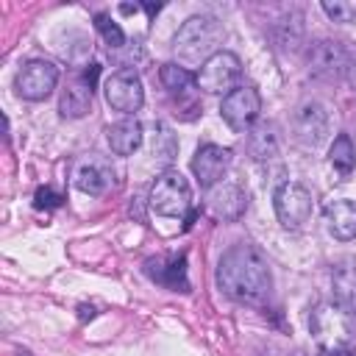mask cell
<instances>
[{"label":"cell","instance_id":"6da1fadb","mask_svg":"<svg viewBox=\"0 0 356 356\" xmlns=\"http://www.w3.org/2000/svg\"><path fill=\"white\" fill-rule=\"evenodd\" d=\"M217 286L236 303L261 306L273 292V273L256 245L236 242L220 256Z\"/></svg>","mask_w":356,"mask_h":356},{"label":"cell","instance_id":"7a4b0ae2","mask_svg":"<svg viewBox=\"0 0 356 356\" xmlns=\"http://www.w3.org/2000/svg\"><path fill=\"white\" fill-rule=\"evenodd\" d=\"M220 42L222 25L214 17H189L175 33V53L186 61H209L214 53H220Z\"/></svg>","mask_w":356,"mask_h":356},{"label":"cell","instance_id":"3957f363","mask_svg":"<svg viewBox=\"0 0 356 356\" xmlns=\"http://www.w3.org/2000/svg\"><path fill=\"white\" fill-rule=\"evenodd\" d=\"M147 203L150 209L159 214V217H172V220H181L189 214V206H192V189L186 184V178L175 170H167L161 172L153 186H150V195H147Z\"/></svg>","mask_w":356,"mask_h":356},{"label":"cell","instance_id":"277c9868","mask_svg":"<svg viewBox=\"0 0 356 356\" xmlns=\"http://www.w3.org/2000/svg\"><path fill=\"white\" fill-rule=\"evenodd\" d=\"M242 75V64H239V56L231 53V50H220L214 53L209 61L200 64L195 81L203 92L209 95H228L231 89H236V81Z\"/></svg>","mask_w":356,"mask_h":356},{"label":"cell","instance_id":"5b68a950","mask_svg":"<svg viewBox=\"0 0 356 356\" xmlns=\"http://www.w3.org/2000/svg\"><path fill=\"white\" fill-rule=\"evenodd\" d=\"M312 328L328 350H337V348H345L350 339L353 314L342 303H323L312 314Z\"/></svg>","mask_w":356,"mask_h":356},{"label":"cell","instance_id":"8992f818","mask_svg":"<svg viewBox=\"0 0 356 356\" xmlns=\"http://www.w3.org/2000/svg\"><path fill=\"white\" fill-rule=\"evenodd\" d=\"M273 206H275V217L284 228L295 231L300 228L303 222H309L312 217V192L303 186V184H295V181H286L275 189L273 195Z\"/></svg>","mask_w":356,"mask_h":356},{"label":"cell","instance_id":"52a82bcc","mask_svg":"<svg viewBox=\"0 0 356 356\" xmlns=\"http://www.w3.org/2000/svg\"><path fill=\"white\" fill-rule=\"evenodd\" d=\"M259 111H261V95L256 92V86H236V89H231V92L222 97V103H220L222 120H225L228 128L236 131V134H245V131L256 122Z\"/></svg>","mask_w":356,"mask_h":356},{"label":"cell","instance_id":"ba28073f","mask_svg":"<svg viewBox=\"0 0 356 356\" xmlns=\"http://www.w3.org/2000/svg\"><path fill=\"white\" fill-rule=\"evenodd\" d=\"M103 92H106V103L120 114H134L145 103V89H142V81L134 70L111 72L103 83Z\"/></svg>","mask_w":356,"mask_h":356},{"label":"cell","instance_id":"9c48e42d","mask_svg":"<svg viewBox=\"0 0 356 356\" xmlns=\"http://www.w3.org/2000/svg\"><path fill=\"white\" fill-rule=\"evenodd\" d=\"M58 83V67L44 58H31L17 72V92L25 100H44Z\"/></svg>","mask_w":356,"mask_h":356},{"label":"cell","instance_id":"30bf717a","mask_svg":"<svg viewBox=\"0 0 356 356\" xmlns=\"http://www.w3.org/2000/svg\"><path fill=\"white\" fill-rule=\"evenodd\" d=\"M248 206V195L242 186L236 184H228V181H220L214 184L209 192H206V211L214 217V220H222V222H231V220H239L242 211Z\"/></svg>","mask_w":356,"mask_h":356},{"label":"cell","instance_id":"8fae6325","mask_svg":"<svg viewBox=\"0 0 356 356\" xmlns=\"http://www.w3.org/2000/svg\"><path fill=\"white\" fill-rule=\"evenodd\" d=\"M345 67H348V47H342L334 39H320V42L312 44V50H309L312 75L334 81V78L345 75Z\"/></svg>","mask_w":356,"mask_h":356},{"label":"cell","instance_id":"7c38bea8","mask_svg":"<svg viewBox=\"0 0 356 356\" xmlns=\"http://www.w3.org/2000/svg\"><path fill=\"white\" fill-rule=\"evenodd\" d=\"M72 184L86 195H106L114 186V170L106 159L83 156L72 170Z\"/></svg>","mask_w":356,"mask_h":356},{"label":"cell","instance_id":"4fadbf2b","mask_svg":"<svg viewBox=\"0 0 356 356\" xmlns=\"http://www.w3.org/2000/svg\"><path fill=\"white\" fill-rule=\"evenodd\" d=\"M228 167H231V150L220 145H203L192 159V172L203 189H211L214 184H220Z\"/></svg>","mask_w":356,"mask_h":356},{"label":"cell","instance_id":"5bb4252c","mask_svg":"<svg viewBox=\"0 0 356 356\" xmlns=\"http://www.w3.org/2000/svg\"><path fill=\"white\" fill-rule=\"evenodd\" d=\"M295 139L306 147H317L328 134V114L320 103H306L295 114Z\"/></svg>","mask_w":356,"mask_h":356},{"label":"cell","instance_id":"9a60e30c","mask_svg":"<svg viewBox=\"0 0 356 356\" xmlns=\"http://www.w3.org/2000/svg\"><path fill=\"white\" fill-rule=\"evenodd\" d=\"M323 222L325 231L339 239V242H350L356 239V203L353 200H331L323 209Z\"/></svg>","mask_w":356,"mask_h":356},{"label":"cell","instance_id":"2e32d148","mask_svg":"<svg viewBox=\"0 0 356 356\" xmlns=\"http://www.w3.org/2000/svg\"><path fill=\"white\" fill-rule=\"evenodd\" d=\"M147 275L159 284H164L167 289H181L186 292L189 284H186V259L184 256H159V259H150L147 264Z\"/></svg>","mask_w":356,"mask_h":356},{"label":"cell","instance_id":"e0dca14e","mask_svg":"<svg viewBox=\"0 0 356 356\" xmlns=\"http://www.w3.org/2000/svg\"><path fill=\"white\" fill-rule=\"evenodd\" d=\"M92 108V83L86 78H72L67 81V86L61 89V100H58V111L70 120H78L83 114H89Z\"/></svg>","mask_w":356,"mask_h":356},{"label":"cell","instance_id":"ac0fdd59","mask_svg":"<svg viewBox=\"0 0 356 356\" xmlns=\"http://www.w3.org/2000/svg\"><path fill=\"white\" fill-rule=\"evenodd\" d=\"M106 134H108V145H111V150H114L117 156H131V153H136L139 145H142V136H145V134H142V122L134 120V117L108 125Z\"/></svg>","mask_w":356,"mask_h":356},{"label":"cell","instance_id":"d6986e66","mask_svg":"<svg viewBox=\"0 0 356 356\" xmlns=\"http://www.w3.org/2000/svg\"><path fill=\"white\" fill-rule=\"evenodd\" d=\"M334 289H337V303H342L348 312H356V259H345L337 264Z\"/></svg>","mask_w":356,"mask_h":356},{"label":"cell","instance_id":"ffe728a7","mask_svg":"<svg viewBox=\"0 0 356 356\" xmlns=\"http://www.w3.org/2000/svg\"><path fill=\"white\" fill-rule=\"evenodd\" d=\"M328 161L339 172V178H348L353 172V167H356V147H353V142H350L348 134H339L334 139V145L328 150Z\"/></svg>","mask_w":356,"mask_h":356},{"label":"cell","instance_id":"44dd1931","mask_svg":"<svg viewBox=\"0 0 356 356\" xmlns=\"http://www.w3.org/2000/svg\"><path fill=\"white\" fill-rule=\"evenodd\" d=\"M248 147H250V153L256 159H270L275 153V147H278V139L273 134V125H267V122L256 125L250 131V136H248Z\"/></svg>","mask_w":356,"mask_h":356},{"label":"cell","instance_id":"7402d4cb","mask_svg":"<svg viewBox=\"0 0 356 356\" xmlns=\"http://www.w3.org/2000/svg\"><path fill=\"white\" fill-rule=\"evenodd\" d=\"M159 78H161V83H164V89H170V92H186V89H192V83H197L195 81V75L186 70V67H181V64H164L161 67V72H159Z\"/></svg>","mask_w":356,"mask_h":356},{"label":"cell","instance_id":"603a6c76","mask_svg":"<svg viewBox=\"0 0 356 356\" xmlns=\"http://www.w3.org/2000/svg\"><path fill=\"white\" fill-rule=\"evenodd\" d=\"M323 11L334 22H353L356 19V0H325Z\"/></svg>","mask_w":356,"mask_h":356},{"label":"cell","instance_id":"cb8c5ba5","mask_svg":"<svg viewBox=\"0 0 356 356\" xmlns=\"http://www.w3.org/2000/svg\"><path fill=\"white\" fill-rule=\"evenodd\" d=\"M97 28H100V33H103V39H106V44L108 47H120L122 42H125V36H122V31L108 19V17H97Z\"/></svg>","mask_w":356,"mask_h":356},{"label":"cell","instance_id":"d4e9b609","mask_svg":"<svg viewBox=\"0 0 356 356\" xmlns=\"http://www.w3.org/2000/svg\"><path fill=\"white\" fill-rule=\"evenodd\" d=\"M345 78H348V83L353 86V92H356V50H348V67H345Z\"/></svg>","mask_w":356,"mask_h":356}]
</instances>
